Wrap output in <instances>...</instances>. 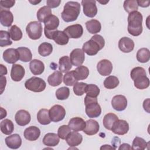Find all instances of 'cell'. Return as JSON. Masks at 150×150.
<instances>
[{"label":"cell","instance_id":"37","mask_svg":"<svg viewBox=\"0 0 150 150\" xmlns=\"http://www.w3.org/2000/svg\"><path fill=\"white\" fill-rule=\"evenodd\" d=\"M52 14V11L47 6L41 7L37 12V18L40 22H43Z\"/></svg>","mask_w":150,"mask_h":150},{"label":"cell","instance_id":"13","mask_svg":"<svg viewBox=\"0 0 150 150\" xmlns=\"http://www.w3.org/2000/svg\"><path fill=\"white\" fill-rule=\"evenodd\" d=\"M111 105L118 111H124L127 106V100L123 95H116L111 100Z\"/></svg>","mask_w":150,"mask_h":150},{"label":"cell","instance_id":"8","mask_svg":"<svg viewBox=\"0 0 150 150\" xmlns=\"http://www.w3.org/2000/svg\"><path fill=\"white\" fill-rule=\"evenodd\" d=\"M49 112L51 121L54 122L63 120L66 115V110L64 108L58 104L52 106L49 110Z\"/></svg>","mask_w":150,"mask_h":150},{"label":"cell","instance_id":"57","mask_svg":"<svg viewBox=\"0 0 150 150\" xmlns=\"http://www.w3.org/2000/svg\"><path fill=\"white\" fill-rule=\"evenodd\" d=\"M0 67H1V70H0L1 76L6 74H7V69H6V67L2 64H0Z\"/></svg>","mask_w":150,"mask_h":150},{"label":"cell","instance_id":"12","mask_svg":"<svg viewBox=\"0 0 150 150\" xmlns=\"http://www.w3.org/2000/svg\"><path fill=\"white\" fill-rule=\"evenodd\" d=\"M111 130L115 134L123 135L128 132L129 124L125 120H117L113 124Z\"/></svg>","mask_w":150,"mask_h":150},{"label":"cell","instance_id":"41","mask_svg":"<svg viewBox=\"0 0 150 150\" xmlns=\"http://www.w3.org/2000/svg\"><path fill=\"white\" fill-rule=\"evenodd\" d=\"M120 83L118 79L114 76H109L104 81V86L108 89H114L116 88Z\"/></svg>","mask_w":150,"mask_h":150},{"label":"cell","instance_id":"20","mask_svg":"<svg viewBox=\"0 0 150 150\" xmlns=\"http://www.w3.org/2000/svg\"><path fill=\"white\" fill-rule=\"evenodd\" d=\"M5 144L11 149H18L22 145V139L19 134H14L5 138Z\"/></svg>","mask_w":150,"mask_h":150},{"label":"cell","instance_id":"6","mask_svg":"<svg viewBox=\"0 0 150 150\" xmlns=\"http://www.w3.org/2000/svg\"><path fill=\"white\" fill-rule=\"evenodd\" d=\"M42 26L40 22L32 21L26 28V32L29 38L32 40H37L41 38L42 35Z\"/></svg>","mask_w":150,"mask_h":150},{"label":"cell","instance_id":"21","mask_svg":"<svg viewBox=\"0 0 150 150\" xmlns=\"http://www.w3.org/2000/svg\"><path fill=\"white\" fill-rule=\"evenodd\" d=\"M50 39L53 40L59 45H66L69 42V38L63 31L56 30L52 33Z\"/></svg>","mask_w":150,"mask_h":150},{"label":"cell","instance_id":"60","mask_svg":"<svg viewBox=\"0 0 150 150\" xmlns=\"http://www.w3.org/2000/svg\"><path fill=\"white\" fill-rule=\"evenodd\" d=\"M99 3L103 4V5H105L107 3H108L109 2V1H98Z\"/></svg>","mask_w":150,"mask_h":150},{"label":"cell","instance_id":"33","mask_svg":"<svg viewBox=\"0 0 150 150\" xmlns=\"http://www.w3.org/2000/svg\"><path fill=\"white\" fill-rule=\"evenodd\" d=\"M59 69L62 73H67L72 68V64L67 56H64L59 59Z\"/></svg>","mask_w":150,"mask_h":150},{"label":"cell","instance_id":"40","mask_svg":"<svg viewBox=\"0 0 150 150\" xmlns=\"http://www.w3.org/2000/svg\"><path fill=\"white\" fill-rule=\"evenodd\" d=\"M11 38L14 41L20 40L22 38V32L16 25H13L8 29Z\"/></svg>","mask_w":150,"mask_h":150},{"label":"cell","instance_id":"38","mask_svg":"<svg viewBox=\"0 0 150 150\" xmlns=\"http://www.w3.org/2000/svg\"><path fill=\"white\" fill-rule=\"evenodd\" d=\"M137 59L140 63H146L150 59V52L148 48H141L137 53Z\"/></svg>","mask_w":150,"mask_h":150},{"label":"cell","instance_id":"16","mask_svg":"<svg viewBox=\"0 0 150 150\" xmlns=\"http://www.w3.org/2000/svg\"><path fill=\"white\" fill-rule=\"evenodd\" d=\"M3 59L8 63L14 64L19 59V52L16 49H7L3 53Z\"/></svg>","mask_w":150,"mask_h":150},{"label":"cell","instance_id":"61","mask_svg":"<svg viewBox=\"0 0 150 150\" xmlns=\"http://www.w3.org/2000/svg\"><path fill=\"white\" fill-rule=\"evenodd\" d=\"M29 2H30L31 4H32L33 5H36V4H38L39 2H40V1H29Z\"/></svg>","mask_w":150,"mask_h":150},{"label":"cell","instance_id":"18","mask_svg":"<svg viewBox=\"0 0 150 150\" xmlns=\"http://www.w3.org/2000/svg\"><path fill=\"white\" fill-rule=\"evenodd\" d=\"M25 69L19 64H13L11 68V77L14 81H20L25 76Z\"/></svg>","mask_w":150,"mask_h":150},{"label":"cell","instance_id":"5","mask_svg":"<svg viewBox=\"0 0 150 150\" xmlns=\"http://www.w3.org/2000/svg\"><path fill=\"white\" fill-rule=\"evenodd\" d=\"M46 86V82L42 79L38 77H32L25 83V87L26 89L35 93L43 91Z\"/></svg>","mask_w":150,"mask_h":150},{"label":"cell","instance_id":"23","mask_svg":"<svg viewBox=\"0 0 150 150\" xmlns=\"http://www.w3.org/2000/svg\"><path fill=\"white\" fill-rule=\"evenodd\" d=\"M13 21L12 13L7 9H1L0 11V22L1 25L5 27L11 26Z\"/></svg>","mask_w":150,"mask_h":150},{"label":"cell","instance_id":"27","mask_svg":"<svg viewBox=\"0 0 150 150\" xmlns=\"http://www.w3.org/2000/svg\"><path fill=\"white\" fill-rule=\"evenodd\" d=\"M134 86L139 90H144L148 88L149 86V79L146 74H142L136 77L133 80Z\"/></svg>","mask_w":150,"mask_h":150},{"label":"cell","instance_id":"49","mask_svg":"<svg viewBox=\"0 0 150 150\" xmlns=\"http://www.w3.org/2000/svg\"><path fill=\"white\" fill-rule=\"evenodd\" d=\"M71 132V128L69 125H63L60 126L57 130V135L62 139H66L69 133Z\"/></svg>","mask_w":150,"mask_h":150},{"label":"cell","instance_id":"35","mask_svg":"<svg viewBox=\"0 0 150 150\" xmlns=\"http://www.w3.org/2000/svg\"><path fill=\"white\" fill-rule=\"evenodd\" d=\"M0 128L1 132L5 135H10L14 130V125L11 120L5 119L1 122Z\"/></svg>","mask_w":150,"mask_h":150},{"label":"cell","instance_id":"10","mask_svg":"<svg viewBox=\"0 0 150 150\" xmlns=\"http://www.w3.org/2000/svg\"><path fill=\"white\" fill-rule=\"evenodd\" d=\"M63 32L69 38L79 39L81 37L83 33V26L80 24H75L67 26Z\"/></svg>","mask_w":150,"mask_h":150},{"label":"cell","instance_id":"59","mask_svg":"<svg viewBox=\"0 0 150 150\" xmlns=\"http://www.w3.org/2000/svg\"><path fill=\"white\" fill-rule=\"evenodd\" d=\"M115 149V148L113 146H111L109 145H103L100 148V149Z\"/></svg>","mask_w":150,"mask_h":150},{"label":"cell","instance_id":"45","mask_svg":"<svg viewBox=\"0 0 150 150\" xmlns=\"http://www.w3.org/2000/svg\"><path fill=\"white\" fill-rule=\"evenodd\" d=\"M11 36L9 33L5 30L0 31V46L1 47L9 46L12 44V42L10 39Z\"/></svg>","mask_w":150,"mask_h":150},{"label":"cell","instance_id":"19","mask_svg":"<svg viewBox=\"0 0 150 150\" xmlns=\"http://www.w3.org/2000/svg\"><path fill=\"white\" fill-rule=\"evenodd\" d=\"M40 135V129L36 126H30L26 128L23 132L25 138L30 141L37 140Z\"/></svg>","mask_w":150,"mask_h":150},{"label":"cell","instance_id":"53","mask_svg":"<svg viewBox=\"0 0 150 150\" xmlns=\"http://www.w3.org/2000/svg\"><path fill=\"white\" fill-rule=\"evenodd\" d=\"M1 94H2L5 88L6 83V78L5 76H1Z\"/></svg>","mask_w":150,"mask_h":150},{"label":"cell","instance_id":"30","mask_svg":"<svg viewBox=\"0 0 150 150\" xmlns=\"http://www.w3.org/2000/svg\"><path fill=\"white\" fill-rule=\"evenodd\" d=\"M63 74L60 71L56 70L47 78V82L49 84L53 87L59 86L62 82Z\"/></svg>","mask_w":150,"mask_h":150},{"label":"cell","instance_id":"54","mask_svg":"<svg viewBox=\"0 0 150 150\" xmlns=\"http://www.w3.org/2000/svg\"><path fill=\"white\" fill-rule=\"evenodd\" d=\"M138 5L142 7V8H146L149 6L150 1H137Z\"/></svg>","mask_w":150,"mask_h":150},{"label":"cell","instance_id":"14","mask_svg":"<svg viewBox=\"0 0 150 150\" xmlns=\"http://www.w3.org/2000/svg\"><path fill=\"white\" fill-rule=\"evenodd\" d=\"M98 72L103 76L110 75L112 70V64L111 62L107 59L101 60L97 64Z\"/></svg>","mask_w":150,"mask_h":150},{"label":"cell","instance_id":"25","mask_svg":"<svg viewBox=\"0 0 150 150\" xmlns=\"http://www.w3.org/2000/svg\"><path fill=\"white\" fill-rule=\"evenodd\" d=\"M66 141L67 144L70 147L76 146L81 143L83 141V137L79 132L73 131L69 133L66 138Z\"/></svg>","mask_w":150,"mask_h":150},{"label":"cell","instance_id":"42","mask_svg":"<svg viewBox=\"0 0 150 150\" xmlns=\"http://www.w3.org/2000/svg\"><path fill=\"white\" fill-rule=\"evenodd\" d=\"M100 92L98 87L94 84H87L86 87L85 93L86 95L91 97H97Z\"/></svg>","mask_w":150,"mask_h":150},{"label":"cell","instance_id":"26","mask_svg":"<svg viewBox=\"0 0 150 150\" xmlns=\"http://www.w3.org/2000/svg\"><path fill=\"white\" fill-rule=\"evenodd\" d=\"M29 69L33 75H40L45 70V65L41 60L33 59L29 63Z\"/></svg>","mask_w":150,"mask_h":150},{"label":"cell","instance_id":"3","mask_svg":"<svg viewBox=\"0 0 150 150\" xmlns=\"http://www.w3.org/2000/svg\"><path fill=\"white\" fill-rule=\"evenodd\" d=\"M80 12V4L77 2L69 1L64 6L61 13L62 18L66 22L76 21Z\"/></svg>","mask_w":150,"mask_h":150},{"label":"cell","instance_id":"4","mask_svg":"<svg viewBox=\"0 0 150 150\" xmlns=\"http://www.w3.org/2000/svg\"><path fill=\"white\" fill-rule=\"evenodd\" d=\"M85 111L87 115L90 118L98 117L101 114V108L98 103L97 97H91L86 96L84 98Z\"/></svg>","mask_w":150,"mask_h":150},{"label":"cell","instance_id":"7","mask_svg":"<svg viewBox=\"0 0 150 150\" xmlns=\"http://www.w3.org/2000/svg\"><path fill=\"white\" fill-rule=\"evenodd\" d=\"M59 22L58 17L54 15H51L45 21L44 32L45 35L47 38L50 39L52 33L57 30L59 25Z\"/></svg>","mask_w":150,"mask_h":150},{"label":"cell","instance_id":"58","mask_svg":"<svg viewBox=\"0 0 150 150\" xmlns=\"http://www.w3.org/2000/svg\"><path fill=\"white\" fill-rule=\"evenodd\" d=\"M6 116V111L4 110L2 107H1V119L4 118Z\"/></svg>","mask_w":150,"mask_h":150},{"label":"cell","instance_id":"17","mask_svg":"<svg viewBox=\"0 0 150 150\" xmlns=\"http://www.w3.org/2000/svg\"><path fill=\"white\" fill-rule=\"evenodd\" d=\"M134 46L133 40L128 37H123L118 42V47L124 53L131 52L134 50Z\"/></svg>","mask_w":150,"mask_h":150},{"label":"cell","instance_id":"43","mask_svg":"<svg viewBox=\"0 0 150 150\" xmlns=\"http://www.w3.org/2000/svg\"><path fill=\"white\" fill-rule=\"evenodd\" d=\"M148 145V143L142 138L136 137L133 141L132 144V149H145Z\"/></svg>","mask_w":150,"mask_h":150},{"label":"cell","instance_id":"32","mask_svg":"<svg viewBox=\"0 0 150 150\" xmlns=\"http://www.w3.org/2000/svg\"><path fill=\"white\" fill-rule=\"evenodd\" d=\"M37 120L42 125H48L51 122V119L49 116V112L47 109H40L37 114Z\"/></svg>","mask_w":150,"mask_h":150},{"label":"cell","instance_id":"39","mask_svg":"<svg viewBox=\"0 0 150 150\" xmlns=\"http://www.w3.org/2000/svg\"><path fill=\"white\" fill-rule=\"evenodd\" d=\"M53 51L52 45L48 42H43L38 47L39 54L43 57L49 56Z\"/></svg>","mask_w":150,"mask_h":150},{"label":"cell","instance_id":"15","mask_svg":"<svg viewBox=\"0 0 150 150\" xmlns=\"http://www.w3.org/2000/svg\"><path fill=\"white\" fill-rule=\"evenodd\" d=\"M15 120L18 125L25 126L30 122L31 117L28 111L25 110H20L16 112L15 115Z\"/></svg>","mask_w":150,"mask_h":150},{"label":"cell","instance_id":"51","mask_svg":"<svg viewBox=\"0 0 150 150\" xmlns=\"http://www.w3.org/2000/svg\"><path fill=\"white\" fill-rule=\"evenodd\" d=\"M15 1L13 0H7V1H0L1 8H5L9 9L15 5Z\"/></svg>","mask_w":150,"mask_h":150},{"label":"cell","instance_id":"36","mask_svg":"<svg viewBox=\"0 0 150 150\" xmlns=\"http://www.w3.org/2000/svg\"><path fill=\"white\" fill-rule=\"evenodd\" d=\"M117 120H118V117L115 114L108 113L104 117L103 121V125L106 129L111 130L113 124Z\"/></svg>","mask_w":150,"mask_h":150},{"label":"cell","instance_id":"50","mask_svg":"<svg viewBox=\"0 0 150 150\" xmlns=\"http://www.w3.org/2000/svg\"><path fill=\"white\" fill-rule=\"evenodd\" d=\"M142 74H146L145 70L141 67H136L132 69L130 73V76L132 80H134V79L140 75Z\"/></svg>","mask_w":150,"mask_h":150},{"label":"cell","instance_id":"22","mask_svg":"<svg viewBox=\"0 0 150 150\" xmlns=\"http://www.w3.org/2000/svg\"><path fill=\"white\" fill-rule=\"evenodd\" d=\"M86 123L84 120L80 117H74L70 120L68 125L74 131H83L86 127Z\"/></svg>","mask_w":150,"mask_h":150},{"label":"cell","instance_id":"44","mask_svg":"<svg viewBox=\"0 0 150 150\" xmlns=\"http://www.w3.org/2000/svg\"><path fill=\"white\" fill-rule=\"evenodd\" d=\"M123 6L125 11L129 13L134 11H137L138 9L137 1H135V0L125 1L124 2Z\"/></svg>","mask_w":150,"mask_h":150},{"label":"cell","instance_id":"34","mask_svg":"<svg viewBox=\"0 0 150 150\" xmlns=\"http://www.w3.org/2000/svg\"><path fill=\"white\" fill-rule=\"evenodd\" d=\"M17 50L19 54V60L23 62H28L31 61L32 54L30 50L26 47H19Z\"/></svg>","mask_w":150,"mask_h":150},{"label":"cell","instance_id":"9","mask_svg":"<svg viewBox=\"0 0 150 150\" xmlns=\"http://www.w3.org/2000/svg\"><path fill=\"white\" fill-rule=\"evenodd\" d=\"M96 1L94 0H84L81 1L84 15L89 18L94 17L97 13Z\"/></svg>","mask_w":150,"mask_h":150},{"label":"cell","instance_id":"28","mask_svg":"<svg viewBox=\"0 0 150 150\" xmlns=\"http://www.w3.org/2000/svg\"><path fill=\"white\" fill-rule=\"evenodd\" d=\"M60 139L55 133H47L43 138V143L47 146H55L59 143Z\"/></svg>","mask_w":150,"mask_h":150},{"label":"cell","instance_id":"48","mask_svg":"<svg viewBox=\"0 0 150 150\" xmlns=\"http://www.w3.org/2000/svg\"><path fill=\"white\" fill-rule=\"evenodd\" d=\"M87 83L83 82H77L73 86V91L76 96H81L85 93Z\"/></svg>","mask_w":150,"mask_h":150},{"label":"cell","instance_id":"52","mask_svg":"<svg viewBox=\"0 0 150 150\" xmlns=\"http://www.w3.org/2000/svg\"><path fill=\"white\" fill-rule=\"evenodd\" d=\"M61 3L60 0H47L46 1L47 6L50 8H54L58 7Z\"/></svg>","mask_w":150,"mask_h":150},{"label":"cell","instance_id":"31","mask_svg":"<svg viewBox=\"0 0 150 150\" xmlns=\"http://www.w3.org/2000/svg\"><path fill=\"white\" fill-rule=\"evenodd\" d=\"M86 27L87 31L91 34H96L100 32L101 25L96 19H91L86 22Z\"/></svg>","mask_w":150,"mask_h":150},{"label":"cell","instance_id":"2","mask_svg":"<svg viewBox=\"0 0 150 150\" xmlns=\"http://www.w3.org/2000/svg\"><path fill=\"white\" fill-rule=\"evenodd\" d=\"M105 45V40L100 35H95L91 38L85 42L83 45V50L89 56H94L97 54Z\"/></svg>","mask_w":150,"mask_h":150},{"label":"cell","instance_id":"46","mask_svg":"<svg viewBox=\"0 0 150 150\" xmlns=\"http://www.w3.org/2000/svg\"><path fill=\"white\" fill-rule=\"evenodd\" d=\"M70 95V90L68 87H62L58 88L56 91V97L59 100H64L69 98Z\"/></svg>","mask_w":150,"mask_h":150},{"label":"cell","instance_id":"1","mask_svg":"<svg viewBox=\"0 0 150 150\" xmlns=\"http://www.w3.org/2000/svg\"><path fill=\"white\" fill-rule=\"evenodd\" d=\"M143 16L141 12L134 11L129 13L128 16V32L134 36H138L142 32Z\"/></svg>","mask_w":150,"mask_h":150},{"label":"cell","instance_id":"56","mask_svg":"<svg viewBox=\"0 0 150 150\" xmlns=\"http://www.w3.org/2000/svg\"><path fill=\"white\" fill-rule=\"evenodd\" d=\"M118 149H132L131 146H130V145L128 144H126V143H124L122 144L120 147L118 148Z\"/></svg>","mask_w":150,"mask_h":150},{"label":"cell","instance_id":"11","mask_svg":"<svg viewBox=\"0 0 150 150\" xmlns=\"http://www.w3.org/2000/svg\"><path fill=\"white\" fill-rule=\"evenodd\" d=\"M85 59L84 52L81 49H74L70 54V60L74 66H80L83 63Z\"/></svg>","mask_w":150,"mask_h":150},{"label":"cell","instance_id":"29","mask_svg":"<svg viewBox=\"0 0 150 150\" xmlns=\"http://www.w3.org/2000/svg\"><path fill=\"white\" fill-rule=\"evenodd\" d=\"M73 72L75 79L77 81L85 80L89 75V70L84 66H78L75 70H73Z\"/></svg>","mask_w":150,"mask_h":150},{"label":"cell","instance_id":"55","mask_svg":"<svg viewBox=\"0 0 150 150\" xmlns=\"http://www.w3.org/2000/svg\"><path fill=\"white\" fill-rule=\"evenodd\" d=\"M149 99L148 98L146 100H145L144 101L143 103V107L144 108V110L145 111H146L148 113H149Z\"/></svg>","mask_w":150,"mask_h":150},{"label":"cell","instance_id":"47","mask_svg":"<svg viewBox=\"0 0 150 150\" xmlns=\"http://www.w3.org/2000/svg\"><path fill=\"white\" fill-rule=\"evenodd\" d=\"M78 81L75 79L73 71L65 73L63 77V83L67 86H74Z\"/></svg>","mask_w":150,"mask_h":150},{"label":"cell","instance_id":"24","mask_svg":"<svg viewBox=\"0 0 150 150\" xmlns=\"http://www.w3.org/2000/svg\"><path fill=\"white\" fill-rule=\"evenodd\" d=\"M86 127L83 132L88 135H93L96 134L100 129L98 122L94 120L90 119L86 121Z\"/></svg>","mask_w":150,"mask_h":150}]
</instances>
